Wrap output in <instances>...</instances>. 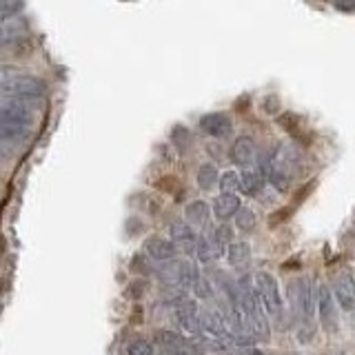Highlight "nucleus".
I'll return each mask as SVG.
<instances>
[{
    "mask_svg": "<svg viewBox=\"0 0 355 355\" xmlns=\"http://www.w3.org/2000/svg\"><path fill=\"white\" fill-rule=\"evenodd\" d=\"M22 33H25V27L22 25H16V22H7V25H3V22H0V44L14 42L22 36Z\"/></svg>",
    "mask_w": 355,
    "mask_h": 355,
    "instance_id": "nucleus-21",
    "label": "nucleus"
},
{
    "mask_svg": "<svg viewBox=\"0 0 355 355\" xmlns=\"http://www.w3.org/2000/svg\"><path fill=\"white\" fill-rule=\"evenodd\" d=\"M227 260L233 266H242L251 260V247L249 242H231L227 247Z\"/></svg>",
    "mask_w": 355,
    "mask_h": 355,
    "instance_id": "nucleus-16",
    "label": "nucleus"
},
{
    "mask_svg": "<svg viewBox=\"0 0 355 355\" xmlns=\"http://www.w3.org/2000/svg\"><path fill=\"white\" fill-rule=\"evenodd\" d=\"M336 7L340 11H353L355 9V0H336Z\"/></svg>",
    "mask_w": 355,
    "mask_h": 355,
    "instance_id": "nucleus-27",
    "label": "nucleus"
},
{
    "mask_svg": "<svg viewBox=\"0 0 355 355\" xmlns=\"http://www.w3.org/2000/svg\"><path fill=\"white\" fill-rule=\"evenodd\" d=\"M175 253H178V247L171 242V240H164V238H149L144 242V255L151 260V262H160V264H166L175 260Z\"/></svg>",
    "mask_w": 355,
    "mask_h": 355,
    "instance_id": "nucleus-11",
    "label": "nucleus"
},
{
    "mask_svg": "<svg viewBox=\"0 0 355 355\" xmlns=\"http://www.w3.org/2000/svg\"><path fill=\"white\" fill-rule=\"evenodd\" d=\"M255 291H258L262 306L269 315H280L282 313V293L280 284L269 271H260L255 275Z\"/></svg>",
    "mask_w": 355,
    "mask_h": 355,
    "instance_id": "nucleus-4",
    "label": "nucleus"
},
{
    "mask_svg": "<svg viewBox=\"0 0 355 355\" xmlns=\"http://www.w3.org/2000/svg\"><path fill=\"white\" fill-rule=\"evenodd\" d=\"M198 127L202 133L211 138H227L229 133L233 131V122L227 114H222V111H214V114H207L200 118Z\"/></svg>",
    "mask_w": 355,
    "mask_h": 355,
    "instance_id": "nucleus-8",
    "label": "nucleus"
},
{
    "mask_svg": "<svg viewBox=\"0 0 355 355\" xmlns=\"http://www.w3.org/2000/svg\"><path fill=\"white\" fill-rule=\"evenodd\" d=\"M211 240H214L216 247H218L222 253H225L227 247L233 242V229H231L229 225H220L214 233H211Z\"/></svg>",
    "mask_w": 355,
    "mask_h": 355,
    "instance_id": "nucleus-20",
    "label": "nucleus"
},
{
    "mask_svg": "<svg viewBox=\"0 0 355 355\" xmlns=\"http://www.w3.org/2000/svg\"><path fill=\"white\" fill-rule=\"evenodd\" d=\"M0 94H3L5 98L18 100V103H25V100L40 98L44 94V83L31 73L18 71L16 76H11L9 80L0 87Z\"/></svg>",
    "mask_w": 355,
    "mask_h": 355,
    "instance_id": "nucleus-2",
    "label": "nucleus"
},
{
    "mask_svg": "<svg viewBox=\"0 0 355 355\" xmlns=\"http://www.w3.org/2000/svg\"><path fill=\"white\" fill-rule=\"evenodd\" d=\"M171 242L175 244L178 249H184V251H196V244H198V236L193 227L189 222H173L171 229Z\"/></svg>",
    "mask_w": 355,
    "mask_h": 355,
    "instance_id": "nucleus-12",
    "label": "nucleus"
},
{
    "mask_svg": "<svg viewBox=\"0 0 355 355\" xmlns=\"http://www.w3.org/2000/svg\"><path fill=\"white\" fill-rule=\"evenodd\" d=\"M264 187V173L260 169H244L240 175V189L244 196H255Z\"/></svg>",
    "mask_w": 355,
    "mask_h": 355,
    "instance_id": "nucleus-15",
    "label": "nucleus"
},
{
    "mask_svg": "<svg viewBox=\"0 0 355 355\" xmlns=\"http://www.w3.org/2000/svg\"><path fill=\"white\" fill-rule=\"evenodd\" d=\"M0 153H3V142H0Z\"/></svg>",
    "mask_w": 355,
    "mask_h": 355,
    "instance_id": "nucleus-28",
    "label": "nucleus"
},
{
    "mask_svg": "<svg viewBox=\"0 0 355 355\" xmlns=\"http://www.w3.org/2000/svg\"><path fill=\"white\" fill-rule=\"evenodd\" d=\"M333 297L338 300V304L344 311L355 309V277L351 273H340L333 282Z\"/></svg>",
    "mask_w": 355,
    "mask_h": 355,
    "instance_id": "nucleus-10",
    "label": "nucleus"
},
{
    "mask_svg": "<svg viewBox=\"0 0 355 355\" xmlns=\"http://www.w3.org/2000/svg\"><path fill=\"white\" fill-rule=\"evenodd\" d=\"M173 322L182 336H198L200 331V311L193 300H180L173 309Z\"/></svg>",
    "mask_w": 355,
    "mask_h": 355,
    "instance_id": "nucleus-6",
    "label": "nucleus"
},
{
    "mask_svg": "<svg viewBox=\"0 0 355 355\" xmlns=\"http://www.w3.org/2000/svg\"><path fill=\"white\" fill-rule=\"evenodd\" d=\"M196 255H198V260L200 262H214V260H218L220 255H225L222 253L216 244H214V240L211 238H198V244H196V251H193Z\"/></svg>",
    "mask_w": 355,
    "mask_h": 355,
    "instance_id": "nucleus-17",
    "label": "nucleus"
},
{
    "mask_svg": "<svg viewBox=\"0 0 355 355\" xmlns=\"http://www.w3.org/2000/svg\"><path fill=\"white\" fill-rule=\"evenodd\" d=\"M218 184L222 189V193H236L240 189V175L236 171H225L220 175Z\"/></svg>",
    "mask_w": 355,
    "mask_h": 355,
    "instance_id": "nucleus-24",
    "label": "nucleus"
},
{
    "mask_svg": "<svg viewBox=\"0 0 355 355\" xmlns=\"http://www.w3.org/2000/svg\"><path fill=\"white\" fill-rule=\"evenodd\" d=\"M160 275H162V282L171 284L175 288H191L193 280L198 277V271L189 260H171L164 264Z\"/></svg>",
    "mask_w": 355,
    "mask_h": 355,
    "instance_id": "nucleus-5",
    "label": "nucleus"
},
{
    "mask_svg": "<svg viewBox=\"0 0 355 355\" xmlns=\"http://www.w3.org/2000/svg\"><path fill=\"white\" fill-rule=\"evenodd\" d=\"M220 180V175H218V169H216V164H202L198 169V187L202 189V191H211Z\"/></svg>",
    "mask_w": 355,
    "mask_h": 355,
    "instance_id": "nucleus-18",
    "label": "nucleus"
},
{
    "mask_svg": "<svg viewBox=\"0 0 355 355\" xmlns=\"http://www.w3.org/2000/svg\"><path fill=\"white\" fill-rule=\"evenodd\" d=\"M240 211V198L236 193H220L214 200V214L218 220H229Z\"/></svg>",
    "mask_w": 355,
    "mask_h": 355,
    "instance_id": "nucleus-14",
    "label": "nucleus"
},
{
    "mask_svg": "<svg viewBox=\"0 0 355 355\" xmlns=\"http://www.w3.org/2000/svg\"><path fill=\"white\" fill-rule=\"evenodd\" d=\"M236 227H238L240 231H244V233H249V231L255 229V214H253L251 209L240 207V211L236 214Z\"/></svg>",
    "mask_w": 355,
    "mask_h": 355,
    "instance_id": "nucleus-23",
    "label": "nucleus"
},
{
    "mask_svg": "<svg viewBox=\"0 0 355 355\" xmlns=\"http://www.w3.org/2000/svg\"><path fill=\"white\" fill-rule=\"evenodd\" d=\"M291 300L302 327L309 329L313 324V315H315V295H313V286H311L306 277H300V280L291 282Z\"/></svg>",
    "mask_w": 355,
    "mask_h": 355,
    "instance_id": "nucleus-3",
    "label": "nucleus"
},
{
    "mask_svg": "<svg viewBox=\"0 0 355 355\" xmlns=\"http://www.w3.org/2000/svg\"><path fill=\"white\" fill-rule=\"evenodd\" d=\"M260 107H262V111H264V114L273 116V114H277V111H280V98H277V96H273V94L264 96V98L260 100Z\"/></svg>",
    "mask_w": 355,
    "mask_h": 355,
    "instance_id": "nucleus-25",
    "label": "nucleus"
},
{
    "mask_svg": "<svg viewBox=\"0 0 355 355\" xmlns=\"http://www.w3.org/2000/svg\"><path fill=\"white\" fill-rule=\"evenodd\" d=\"M184 216L193 229H209V225H211V209L205 200H193V202H189L184 209Z\"/></svg>",
    "mask_w": 355,
    "mask_h": 355,
    "instance_id": "nucleus-13",
    "label": "nucleus"
},
{
    "mask_svg": "<svg viewBox=\"0 0 355 355\" xmlns=\"http://www.w3.org/2000/svg\"><path fill=\"white\" fill-rule=\"evenodd\" d=\"M229 158L233 164L242 166V169H251V164L258 158V149H255V142L249 136H240L236 142L231 144Z\"/></svg>",
    "mask_w": 355,
    "mask_h": 355,
    "instance_id": "nucleus-9",
    "label": "nucleus"
},
{
    "mask_svg": "<svg viewBox=\"0 0 355 355\" xmlns=\"http://www.w3.org/2000/svg\"><path fill=\"white\" fill-rule=\"evenodd\" d=\"M127 355H155V344L147 338H133L125 347Z\"/></svg>",
    "mask_w": 355,
    "mask_h": 355,
    "instance_id": "nucleus-19",
    "label": "nucleus"
},
{
    "mask_svg": "<svg viewBox=\"0 0 355 355\" xmlns=\"http://www.w3.org/2000/svg\"><path fill=\"white\" fill-rule=\"evenodd\" d=\"M315 309L322 327L327 333H338L340 327V318H338V309H336V297L331 295L329 286L320 284L318 286V295H315Z\"/></svg>",
    "mask_w": 355,
    "mask_h": 355,
    "instance_id": "nucleus-7",
    "label": "nucleus"
},
{
    "mask_svg": "<svg viewBox=\"0 0 355 355\" xmlns=\"http://www.w3.org/2000/svg\"><path fill=\"white\" fill-rule=\"evenodd\" d=\"M22 7H25L22 0H0V22L18 16L22 11Z\"/></svg>",
    "mask_w": 355,
    "mask_h": 355,
    "instance_id": "nucleus-22",
    "label": "nucleus"
},
{
    "mask_svg": "<svg viewBox=\"0 0 355 355\" xmlns=\"http://www.w3.org/2000/svg\"><path fill=\"white\" fill-rule=\"evenodd\" d=\"M20 69L18 67H14V64H0V87H3L11 76H16Z\"/></svg>",
    "mask_w": 355,
    "mask_h": 355,
    "instance_id": "nucleus-26",
    "label": "nucleus"
},
{
    "mask_svg": "<svg viewBox=\"0 0 355 355\" xmlns=\"http://www.w3.org/2000/svg\"><path fill=\"white\" fill-rule=\"evenodd\" d=\"M29 122H31L29 109L22 103H18V100L11 105H0V142L20 138L29 127Z\"/></svg>",
    "mask_w": 355,
    "mask_h": 355,
    "instance_id": "nucleus-1",
    "label": "nucleus"
}]
</instances>
